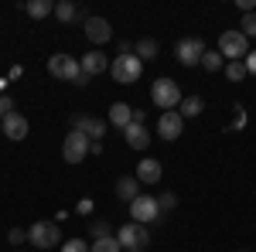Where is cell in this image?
I'll return each instance as SVG.
<instances>
[{"label":"cell","mask_w":256,"mask_h":252,"mask_svg":"<svg viewBox=\"0 0 256 252\" xmlns=\"http://www.w3.org/2000/svg\"><path fill=\"white\" fill-rule=\"evenodd\" d=\"M48 72L58 78V82H76V85H86V82H89V75L82 72V65L72 58V55H65V51H58V55L48 58Z\"/></svg>","instance_id":"6da1fadb"},{"label":"cell","mask_w":256,"mask_h":252,"mask_svg":"<svg viewBox=\"0 0 256 252\" xmlns=\"http://www.w3.org/2000/svg\"><path fill=\"white\" fill-rule=\"evenodd\" d=\"M116 242L123 252H144L150 246V232H147V225H137V222H126V225H120L116 229Z\"/></svg>","instance_id":"7a4b0ae2"},{"label":"cell","mask_w":256,"mask_h":252,"mask_svg":"<svg viewBox=\"0 0 256 252\" xmlns=\"http://www.w3.org/2000/svg\"><path fill=\"white\" fill-rule=\"evenodd\" d=\"M140 72H144V61H140L137 55H116V58L110 61V75H113V82H120V85L140 82Z\"/></svg>","instance_id":"3957f363"},{"label":"cell","mask_w":256,"mask_h":252,"mask_svg":"<svg viewBox=\"0 0 256 252\" xmlns=\"http://www.w3.org/2000/svg\"><path fill=\"white\" fill-rule=\"evenodd\" d=\"M150 99H154V106L158 109H164V113H171V109H178L181 106V89H178V82H171V78H158L154 85H150Z\"/></svg>","instance_id":"277c9868"},{"label":"cell","mask_w":256,"mask_h":252,"mask_svg":"<svg viewBox=\"0 0 256 252\" xmlns=\"http://www.w3.org/2000/svg\"><path fill=\"white\" fill-rule=\"evenodd\" d=\"M218 55L226 61H242L250 55V38H246L242 31H226V34L218 38Z\"/></svg>","instance_id":"5b68a950"},{"label":"cell","mask_w":256,"mask_h":252,"mask_svg":"<svg viewBox=\"0 0 256 252\" xmlns=\"http://www.w3.org/2000/svg\"><path fill=\"white\" fill-rule=\"evenodd\" d=\"M92 150V140L79 130H68L65 133V143H62V157H65V164H82L86 157Z\"/></svg>","instance_id":"8992f818"},{"label":"cell","mask_w":256,"mask_h":252,"mask_svg":"<svg viewBox=\"0 0 256 252\" xmlns=\"http://www.w3.org/2000/svg\"><path fill=\"white\" fill-rule=\"evenodd\" d=\"M28 242L38 249H55V246H62V232L55 222H34L28 229Z\"/></svg>","instance_id":"52a82bcc"},{"label":"cell","mask_w":256,"mask_h":252,"mask_svg":"<svg viewBox=\"0 0 256 252\" xmlns=\"http://www.w3.org/2000/svg\"><path fill=\"white\" fill-rule=\"evenodd\" d=\"M130 218L137 222V225H150V222H158L160 218V205L154 194H140L130 201Z\"/></svg>","instance_id":"ba28073f"},{"label":"cell","mask_w":256,"mask_h":252,"mask_svg":"<svg viewBox=\"0 0 256 252\" xmlns=\"http://www.w3.org/2000/svg\"><path fill=\"white\" fill-rule=\"evenodd\" d=\"M202 55H205V44H202V38H181L174 48V58L181 61V65H202Z\"/></svg>","instance_id":"9c48e42d"},{"label":"cell","mask_w":256,"mask_h":252,"mask_svg":"<svg viewBox=\"0 0 256 252\" xmlns=\"http://www.w3.org/2000/svg\"><path fill=\"white\" fill-rule=\"evenodd\" d=\"M181 133H184V119H181V113H178V109L160 113V119H158V136L160 140H171V143H174Z\"/></svg>","instance_id":"30bf717a"},{"label":"cell","mask_w":256,"mask_h":252,"mask_svg":"<svg viewBox=\"0 0 256 252\" xmlns=\"http://www.w3.org/2000/svg\"><path fill=\"white\" fill-rule=\"evenodd\" d=\"M72 130L86 133L92 143H96V140H102V136H106V123H102V119H96V116H82V113H79V116H72Z\"/></svg>","instance_id":"8fae6325"},{"label":"cell","mask_w":256,"mask_h":252,"mask_svg":"<svg viewBox=\"0 0 256 252\" xmlns=\"http://www.w3.org/2000/svg\"><path fill=\"white\" fill-rule=\"evenodd\" d=\"M86 38L92 41V44H106V41L113 38L110 20H106V17H89V20H86Z\"/></svg>","instance_id":"7c38bea8"},{"label":"cell","mask_w":256,"mask_h":252,"mask_svg":"<svg viewBox=\"0 0 256 252\" xmlns=\"http://www.w3.org/2000/svg\"><path fill=\"white\" fill-rule=\"evenodd\" d=\"M140 181V184H158L160 177H164V167H160V160H154V157H144L137 164V174H134Z\"/></svg>","instance_id":"4fadbf2b"},{"label":"cell","mask_w":256,"mask_h":252,"mask_svg":"<svg viewBox=\"0 0 256 252\" xmlns=\"http://www.w3.org/2000/svg\"><path fill=\"white\" fill-rule=\"evenodd\" d=\"M79 65H82V72H86L89 78H92V75H102V72H110V58H106L102 51H89V55H82Z\"/></svg>","instance_id":"5bb4252c"},{"label":"cell","mask_w":256,"mask_h":252,"mask_svg":"<svg viewBox=\"0 0 256 252\" xmlns=\"http://www.w3.org/2000/svg\"><path fill=\"white\" fill-rule=\"evenodd\" d=\"M0 130H4V136H10V140L18 143V140H24V136H28V130H31V126H28V119L20 116V113H10V116H4V126H0Z\"/></svg>","instance_id":"9a60e30c"},{"label":"cell","mask_w":256,"mask_h":252,"mask_svg":"<svg viewBox=\"0 0 256 252\" xmlns=\"http://www.w3.org/2000/svg\"><path fill=\"white\" fill-rule=\"evenodd\" d=\"M106 119H110L113 126H120V130H126V126L134 123V106H130V102H113Z\"/></svg>","instance_id":"2e32d148"},{"label":"cell","mask_w":256,"mask_h":252,"mask_svg":"<svg viewBox=\"0 0 256 252\" xmlns=\"http://www.w3.org/2000/svg\"><path fill=\"white\" fill-rule=\"evenodd\" d=\"M123 136H126V143H130L134 150H147V143H150V136H147V123H130V126L123 130Z\"/></svg>","instance_id":"e0dca14e"},{"label":"cell","mask_w":256,"mask_h":252,"mask_svg":"<svg viewBox=\"0 0 256 252\" xmlns=\"http://www.w3.org/2000/svg\"><path fill=\"white\" fill-rule=\"evenodd\" d=\"M116 198L120 201H134V198H140V181L137 177H120L116 181Z\"/></svg>","instance_id":"ac0fdd59"},{"label":"cell","mask_w":256,"mask_h":252,"mask_svg":"<svg viewBox=\"0 0 256 252\" xmlns=\"http://www.w3.org/2000/svg\"><path fill=\"white\" fill-rule=\"evenodd\" d=\"M202 109H205L202 96H184V99H181V106H178L181 119H195V116H202Z\"/></svg>","instance_id":"d6986e66"},{"label":"cell","mask_w":256,"mask_h":252,"mask_svg":"<svg viewBox=\"0 0 256 252\" xmlns=\"http://www.w3.org/2000/svg\"><path fill=\"white\" fill-rule=\"evenodd\" d=\"M24 10H28L34 20H41V17H48V14H55V3H52V0H28Z\"/></svg>","instance_id":"ffe728a7"},{"label":"cell","mask_w":256,"mask_h":252,"mask_svg":"<svg viewBox=\"0 0 256 252\" xmlns=\"http://www.w3.org/2000/svg\"><path fill=\"white\" fill-rule=\"evenodd\" d=\"M158 51H160V48H158V41H154V38H144V41L134 44V55H137L140 61H144V58L154 61V58H158Z\"/></svg>","instance_id":"44dd1931"},{"label":"cell","mask_w":256,"mask_h":252,"mask_svg":"<svg viewBox=\"0 0 256 252\" xmlns=\"http://www.w3.org/2000/svg\"><path fill=\"white\" fill-rule=\"evenodd\" d=\"M202 68H205V72H218V68H226V58L218 55V48H205V55H202Z\"/></svg>","instance_id":"7402d4cb"},{"label":"cell","mask_w":256,"mask_h":252,"mask_svg":"<svg viewBox=\"0 0 256 252\" xmlns=\"http://www.w3.org/2000/svg\"><path fill=\"white\" fill-rule=\"evenodd\" d=\"M55 17H58L62 24H68V20L79 17V10H76V3H72V0H58V3H55Z\"/></svg>","instance_id":"603a6c76"},{"label":"cell","mask_w":256,"mask_h":252,"mask_svg":"<svg viewBox=\"0 0 256 252\" xmlns=\"http://www.w3.org/2000/svg\"><path fill=\"white\" fill-rule=\"evenodd\" d=\"M89 252H120L116 235H110V239H96V242L89 246Z\"/></svg>","instance_id":"cb8c5ba5"},{"label":"cell","mask_w":256,"mask_h":252,"mask_svg":"<svg viewBox=\"0 0 256 252\" xmlns=\"http://www.w3.org/2000/svg\"><path fill=\"white\" fill-rule=\"evenodd\" d=\"M89 232H92V242H96V239H110V235H113V225L99 218V222H92V225H89Z\"/></svg>","instance_id":"d4e9b609"},{"label":"cell","mask_w":256,"mask_h":252,"mask_svg":"<svg viewBox=\"0 0 256 252\" xmlns=\"http://www.w3.org/2000/svg\"><path fill=\"white\" fill-rule=\"evenodd\" d=\"M226 75L232 78V82H242L250 72H246V65H242V61H229V65H226Z\"/></svg>","instance_id":"484cf974"},{"label":"cell","mask_w":256,"mask_h":252,"mask_svg":"<svg viewBox=\"0 0 256 252\" xmlns=\"http://www.w3.org/2000/svg\"><path fill=\"white\" fill-rule=\"evenodd\" d=\"M239 31H242L246 38H256V10H253V14H242V20H239Z\"/></svg>","instance_id":"4316f807"},{"label":"cell","mask_w":256,"mask_h":252,"mask_svg":"<svg viewBox=\"0 0 256 252\" xmlns=\"http://www.w3.org/2000/svg\"><path fill=\"white\" fill-rule=\"evenodd\" d=\"M62 252H89V242H86V239H68V242L62 246Z\"/></svg>","instance_id":"83f0119b"},{"label":"cell","mask_w":256,"mask_h":252,"mask_svg":"<svg viewBox=\"0 0 256 252\" xmlns=\"http://www.w3.org/2000/svg\"><path fill=\"white\" fill-rule=\"evenodd\" d=\"M158 205H160V212H171V208L178 205V194H174V191H164V194L158 198Z\"/></svg>","instance_id":"f1b7e54d"},{"label":"cell","mask_w":256,"mask_h":252,"mask_svg":"<svg viewBox=\"0 0 256 252\" xmlns=\"http://www.w3.org/2000/svg\"><path fill=\"white\" fill-rule=\"evenodd\" d=\"M7 242H10V246H20V242H28V232H24V229H10V232H7Z\"/></svg>","instance_id":"f546056e"},{"label":"cell","mask_w":256,"mask_h":252,"mask_svg":"<svg viewBox=\"0 0 256 252\" xmlns=\"http://www.w3.org/2000/svg\"><path fill=\"white\" fill-rule=\"evenodd\" d=\"M10 113H14V99L0 92V119H4V116H10Z\"/></svg>","instance_id":"4dcf8cb0"},{"label":"cell","mask_w":256,"mask_h":252,"mask_svg":"<svg viewBox=\"0 0 256 252\" xmlns=\"http://www.w3.org/2000/svg\"><path fill=\"white\" fill-rule=\"evenodd\" d=\"M242 65H246V72H250V75H256V48L246 55V58H242Z\"/></svg>","instance_id":"1f68e13d"},{"label":"cell","mask_w":256,"mask_h":252,"mask_svg":"<svg viewBox=\"0 0 256 252\" xmlns=\"http://www.w3.org/2000/svg\"><path fill=\"white\" fill-rule=\"evenodd\" d=\"M242 126H246V109L236 106V123H232V130H242Z\"/></svg>","instance_id":"d6a6232c"},{"label":"cell","mask_w":256,"mask_h":252,"mask_svg":"<svg viewBox=\"0 0 256 252\" xmlns=\"http://www.w3.org/2000/svg\"><path fill=\"white\" fill-rule=\"evenodd\" d=\"M92 208H96V205H92L89 198H82V201H79V208H76V212H79V215H92Z\"/></svg>","instance_id":"836d02e7"},{"label":"cell","mask_w":256,"mask_h":252,"mask_svg":"<svg viewBox=\"0 0 256 252\" xmlns=\"http://www.w3.org/2000/svg\"><path fill=\"white\" fill-rule=\"evenodd\" d=\"M0 126H4V119H0Z\"/></svg>","instance_id":"e575fe53"},{"label":"cell","mask_w":256,"mask_h":252,"mask_svg":"<svg viewBox=\"0 0 256 252\" xmlns=\"http://www.w3.org/2000/svg\"><path fill=\"white\" fill-rule=\"evenodd\" d=\"M239 252H246V249H239Z\"/></svg>","instance_id":"d590c367"}]
</instances>
